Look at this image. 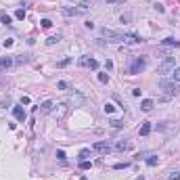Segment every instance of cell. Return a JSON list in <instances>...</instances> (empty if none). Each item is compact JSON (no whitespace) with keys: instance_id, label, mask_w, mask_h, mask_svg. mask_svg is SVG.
<instances>
[{"instance_id":"cell-35","label":"cell","mask_w":180,"mask_h":180,"mask_svg":"<svg viewBox=\"0 0 180 180\" xmlns=\"http://www.w3.org/2000/svg\"><path fill=\"white\" fill-rule=\"evenodd\" d=\"M21 105H30V96H23V99H21Z\"/></svg>"},{"instance_id":"cell-4","label":"cell","mask_w":180,"mask_h":180,"mask_svg":"<svg viewBox=\"0 0 180 180\" xmlns=\"http://www.w3.org/2000/svg\"><path fill=\"white\" fill-rule=\"evenodd\" d=\"M103 38H107V42H113V44H120V42H124V34H120V32H113V30H103Z\"/></svg>"},{"instance_id":"cell-3","label":"cell","mask_w":180,"mask_h":180,"mask_svg":"<svg viewBox=\"0 0 180 180\" xmlns=\"http://www.w3.org/2000/svg\"><path fill=\"white\" fill-rule=\"evenodd\" d=\"M145 67H147V59H145V57H136V59H134V61L130 63V69H128V73L136 76V73L145 71Z\"/></svg>"},{"instance_id":"cell-18","label":"cell","mask_w":180,"mask_h":180,"mask_svg":"<svg viewBox=\"0 0 180 180\" xmlns=\"http://www.w3.org/2000/svg\"><path fill=\"white\" fill-rule=\"evenodd\" d=\"M157 163H159V157H155V155L147 159V166H151V168H153V166H157Z\"/></svg>"},{"instance_id":"cell-10","label":"cell","mask_w":180,"mask_h":180,"mask_svg":"<svg viewBox=\"0 0 180 180\" xmlns=\"http://www.w3.org/2000/svg\"><path fill=\"white\" fill-rule=\"evenodd\" d=\"M13 115H15V120H19V122H25V111L21 109V107H13Z\"/></svg>"},{"instance_id":"cell-12","label":"cell","mask_w":180,"mask_h":180,"mask_svg":"<svg viewBox=\"0 0 180 180\" xmlns=\"http://www.w3.org/2000/svg\"><path fill=\"white\" fill-rule=\"evenodd\" d=\"M151 130H153L151 122H145V124L140 126V136H149V134H151Z\"/></svg>"},{"instance_id":"cell-32","label":"cell","mask_w":180,"mask_h":180,"mask_svg":"<svg viewBox=\"0 0 180 180\" xmlns=\"http://www.w3.org/2000/svg\"><path fill=\"white\" fill-rule=\"evenodd\" d=\"M124 0H107V4H122Z\"/></svg>"},{"instance_id":"cell-1","label":"cell","mask_w":180,"mask_h":180,"mask_svg":"<svg viewBox=\"0 0 180 180\" xmlns=\"http://www.w3.org/2000/svg\"><path fill=\"white\" fill-rule=\"evenodd\" d=\"M159 88L163 90L168 96H178V94H180V86H178L174 80H161V82H159Z\"/></svg>"},{"instance_id":"cell-24","label":"cell","mask_w":180,"mask_h":180,"mask_svg":"<svg viewBox=\"0 0 180 180\" xmlns=\"http://www.w3.org/2000/svg\"><path fill=\"white\" fill-rule=\"evenodd\" d=\"M69 63H71V59H69V57H67V59H63V61H59V63H57V67H67V65H69Z\"/></svg>"},{"instance_id":"cell-14","label":"cell","mask_w":180,"mask_h":180,"mask_svg":"<svg viewBox=\"0 0 180 180\" xmlns=\"http://www.w3.org/2000/svg\"><path fill=\"white\" fill-rule=\"evenodd\" d=\"M132 149V143L130 140H120L117 143V151H130Z\"/></svg>"},{"instance_id":"cell-17","label":"cell","mask_w":180,"mask_h":180,"mask_svg":"<svg viewBox=\"0 0 180 180\" xmlns=\"http://www.w3.org/2000/svg\"><path fill=\"white\" fill-rule=\"evenodd\" d=\"M172 80H174V82H180V67H174V71H172Z\"/></svg>"},{"instance_id":"cell-28","label":"cell","mask_w":180,"mask_h":180,"mask_svg":"<svg viewBox=\"0 0 180 180\" xmlns=\"http://www.w3.org/2000/svg\"><path fill=\"white\" fill-rule=\"evenodd\" d=\"M13 61L21 65V63H27V57H23V55H19V57H17V59H13Z\"/></svg>"},{"instance_id":"cell-27","label":"cell","mask_w":180,"mask_h":180,"mask_svg":"<svg viewBox=\"0 0 180 180\" xmlns=\"http://www.w3.org/2000/svg\"><path fill=\"white\" fill-rule=\"evenodd\" d=\"M99 82L107 84V82H109V73H99Z\"/></svg>"},{"instance_id":"cell-13","label":"cell","mask_w":180,"mask_h":180,"mask_svg":"<svg viewBox=\"0 0 180 180\" xmlns=\"http://www.w3.org/2000/svg\"><path fill=\"white\" fill-rule=\"evenodd\" d=\"M153 107H155V103H153L151 99H145V101L140 103V109H143V111H151Z\"/></svg>"},{"instance_id":"cell-20","label":"cell","mask_w":180,"mask_h":180,"mask_svg":"<svg viewBox=\"0 0 180 180\" xmlns=\"http://www.w3.org/2000/svg\"><path fill=\"white\" fill-rule=\"evenodd\" d=\"M15 17H17L19 21H23V19H25V9H17V13H15Z\"/></svg>"},{"instance_id":"cell-30","label":"cell","mask_w":180,"mask_h":180,"mask_svg":"<svg viewBox=\"0 0 180 180\" xmlns=\"http://www.w3.org/2000/svg\"><path fill=\"white\" fill-rule=\"evenodd\" d=\"M170 180H180V172H172L170 174Z\"/></svg>"},{"instance_id":"cell-6","label":"cell","mask_w":180,"mask_h":180,"mask_svg":"<svg viewBox=\"0 0 180 180\" xmlns=\"http://www.w3.org/2000/svg\"><path fill=\"white\" fill-rule=\"evenodd\" d=\"M80 65L82 67H90V69H99V61L96 59H90V57H80Z\"/></svg>"},{"instance_id":"cell-29","label":"cell","mask_w":180,"mask_h":180,"mask_svg":"<svg viewBox=\"0 0 180 180\" xmlns=\"http://www.w3.org/2000/svg\"><path fill=\"white\" fill-rule=\"evenodd\" d=\"M80 168H82V170H88V168H90V161H88V159H84V161L80 163Z\"/></svg>"},{"instance_id":"cell-9","label":"cell","mask_w":180,"mask_h":180,"mask_svg":"<svg viewBox=\"0 0 180 180\" xmlns=\"http://www.w3.org/2000/svg\"><path fill=\"white\" fill-rule=\"evenodd\" d=\"M13 63H15V61H13L11 57H0V71H6Z\"/></svg>"},{"instance_id":"cell-5","label":"cell","mask_w":180,"mask_h":180,"mask_svg":"<svg viewBox=\"0 0 180 180\" xmlns=\"http://www.w3.org/2000/svg\"><path fill=\"white\" fill-rule=\"evenodd\" d=\"M61 13L65 17H78V15H84L86 13V6H63Z\"/></svg>"},{"instance_id":"cell-2","label":"cell","mask_w":180,"mask_h":180,"mask_svg":"<svg viewBox=\"0 0 180 180\" xmlns=\"http://www.w3.org/2000/svg\"><path fill=\"white\" fill-rule=\"evenodd\" d=\"M174 71V57H163V61L157 65V73H161V76H168Z\"/></svg>"},{"instance_id":"cell-7","label":"cell","mask_w":180,"mask_h":180,"mask_svg":"<svg viewBox=\"0 0 180 180\" xmlns=\"http://www.w3.org/2000/svg\"><path fill=\"white\" fill-rule=\"evenodd\" d=\"M92 149H94V151H99V153H109V151H111V145H109V143H105V140H99V143H94V145H92Z\"/></svg>"},{"instance_id":"cell-34","label":"cell","mask_w":180,"mask_h":180,"mask_svg":"<svg viewBox=\"0 0 180 180\" xmlns=\"http://www.w3.org/2000/svg\"><path fill=\"white\" fill-rule=\"evenodd\" d=\"M57 157H59L61 161H65V153H63V151H57Z\"/></svg>"},{"instance_id":"cell-22","label":"cell","mask_w":180,"mask_h":180,"mask_svg":"<svg viewBox=\"0 0 180 180\" xmlns=\"http://www.w3.org/2000/svg\"><path fill=\"white\" fill-rule=\"evenodd\" d=\"M103 111H105V113H113V111H115V107L111 105V103H107V105L103 107Z\"/></svg>"},{"instance_id":"cell-33","label":"cell","mask_w":180,"mask_h":180,"mask_svg":"<svg viewBox=\"0 0 180 180\" xmlns=\"http://www.w3.org/2000/svg\"><path fill=\"white\" fill-rule=\"evenodd\" d=\"M130 19H132L130 15H122V23H128V21H130Z\"/></svg>"},{"instance_id":"cell-8","label":"cell","mask_w":180,"mask_h":180,"mask_svg":"<svg viewBox=\"0 0 180 180\" xmlns=\"http://www.w3.org/2000/svg\"><path fill=\"white\" fill-rule=\"evenodd\" d=\"M124 42H128V44H138V42H143V38H140L138 34H124Z\"/></svg>"},{"instance_id":"cell-26","label":"cell","mask_w":180,"mask_h":180,"mask_svg":"<svg viewBox=\"0 0 180 180\" xmlns=\"http://www.w3.org/2000/svg\"><path fill=\"white\" fill-rule=\"evenodd\" d=\"M109 124L113 126V128H122V126H124V122H122V120H111Z\"/></svg>"},{"instance_id":"cell-16","label":"cell","mask_w":180,"mask_h":180,"mask_svg":"<svg viewBox=\"0 0 180 180\" xmlns=\"http://www.w3.org/2000/svg\"><path fill=\"white\" fill-rule=\"evenodd\" d=\"M61 40V36L57 34V36H50V38H46V44H48V46H53V44H57Z\"/></svg>"},{"instance_id":"cell-23","label":"cell","mask_w":180,"mask_h":180,"mask_svg":"<svg viewBox=\"0 0 180 180\" xmlns=\"http://www.w3.org/2000/svg\"><path fill=\"white\" fill-rule=\"evenodd\" d=\"M40 23H42V27H44V30H48V27L53 25V21H50V19H42Z\"/></svg>"},{"instance_id":"cell-36","label":"cell","mask_w":180,"mask_h":180,"mask_svg":"<svg viewBox=\"0 0 180 180\" xmlns=\"http://www.w3.org/2000/svg\"><path fill=\"white\" fill-rule=\"evenodd\" d=\"M80 2H82V4H84V2H88V0H80Z\"/></svg>"},{"instance_id":"cell-25","label":"cell","mask_w":180,"mask_h":180,"mask_svg":"<svg viewBox=\"0 0 180 180\" xmlns=\"http://www.w3.org/2000/svg\"><path fill=\"white\" fill-rule=\"evenodd\" d=\"M57 88L59 90H69V84L67 82H57Z\"/></svg>"},{"instance_id":"cell-19","label":"cell","mask_w":180,"mask_h":180,"mask_svg":"<svg viewBox=\"0 0 180 180\" xmlns=\"http://www.w3.org/2000/svg\"><path fill=\"white\" fill-rule=\"evenodd\" d=\"M0 19H2V23H6V25H11V15H6V13H0Z\"/></svg>"},{"instance_id":"cell-15","label":"cell","mask_w":180,"mask_h":180,"mask_svg":"<svg viewBox=\"0 0 180 180\" xmlns=\"http://www.w3.org/2000/svg\"><path fill=\"white\" fill-rule=\"evenodd\" d=\"M161 44H163V46H174V48H176V46H180V42H178V40H174V38H166Z\"/></svg>"},{"instance_id":"cell-37","label":"cell","mask_w":180,"mask_h":180,"mask_svg":"<svg viewBox=\"0 0 180 180\" xmlns=\"http://www.w3.org/2000/svg\"><path fill=\"white\" fill-rule=\"evenodd\" d=\"M136 180H145V178H143V176H140V178H136Z\"/></svg>"},{"instance_id":"cell-21","label":"cell","mask_w":180,"mask_h":180,"mask_svg":"<svg viewBox=\"0 0 180 180\" xmlns=\"http://www.w3.org/2000/svg\"><path fill=\"white\" fill-rule=\"evenodd\" d=\"M88 157H90V151H88V149H82V151H80V159L84 161V159H88Z\"/></svg>"},{"instance_id":"cell-11","label":"cell","mask_w":180,"mask_h":180,"mask_svg":"<svg viewBox=\"0 0 180 180\" xmlns=\"http://www.w3.org/2000/svg\"><path fill=\"white\" fill-rule=\"evenodd\" d=\"M53 107H55V103H53V101H44V103L40 105V113H50Z\"/></svg>"},{"instance_id":"cell-31","label":"cell","mask_w":180,"mask_h":180,"mask_svg":"<svg viewBox=\"0 0 180 180\" xmlns=\"http://www.w3.org/2000/svg\"><path fill=\"white\" fill-rule=\"evenodd\" d=\"M2 46H4V48H9V46H13V40H4V42H2Z\"/></svg>"}]
</instances>
